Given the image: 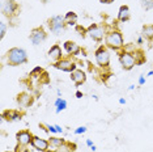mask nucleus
<instances>
[{"label":"nucleus","instance_id":"7","mask_svg":"<svg viewBox=\"0 0 153 152\" xmlns=\"http://www.w3.org/2000/svg\"><path fill=\"white\" fill-rule=\"evenodd\" d=\"M119 63L124 71H131L132 68L136 66L134 55L130 53H126V51H123V50L119 51Z\"/></svg>","mask_w":153,"mask_h":152},{"label":"nucleus","instance_id":"2","mask_svg":"<svg viewBox=\"0 0 153 152\" xmlns=\"http://www.w3.org/2000/svg\"><path fill=\"white\" fill-rule=\"evenodd\" d=\"M5 59L9 66H21L27 62V54L24 49L20 47H12L7 51Z\"/></svg>","mask_w":153,"mask_h":152},{"label":"nucleus","instance_id":"45","mask_svg":"<svg viewBox=\"0 0 153 152\" xmlns=\"http://www.w3.org/2000/svg\"><path fill=\"white\" fill-rule=\"evenodd\" d=\"M45 152H54L53 150H47V151H45Z\"/></svg>","mask_w":153,"mask_h":152},{"label":"nucleus","instance_id":"14","mask_svg":"<svg viewBox=\"0 0 153 152\" xmlns=\"http://www.w3.org/2000/svg\"><path fill=\"white\" fill-rule=\"evenodd\" d=\"M47 58L50 62H53V63H56L63 58V53H62V47L59 46V45H54V46H51V49L48 50L47 53Z\"/></svg>","mask_w":153,"mask_h":152},{"label":"nucleus","instance_id":"1","mask_svg":"<svg viewBox=\"0 0 153 152\" xmlns=\"http://www.w3.org/2000/svg\"><path fill=\"white\" fill-rule=\"evenodd\" d=\"M105 46L107 49H111L114 51H120L124 47V41H123V34L119 30L113 29L109 30L105 37Z\"/></svg>","mask_w":153,"mask_h":152},{"label":"nucleus","instance_id":"31","mask_svg":"<svg viewBox=\"0 0 153 152\" xmlns=\"http://www.w3.org/2000/svg\"><path fill=\"white\" fill-rule=\"evenodd\" d=\"M141 3L145 9H151V0H141Z\"/></svg>","mask_w":153,"mask_h":152},{"label":"nucleus","instance_id":"4","mask_svg":"<svg viewBox=\"0 0 153 152\" xmlns=\"http://www.w3.org/2000/svg\"><path fill=\"white\" fill-rule=\"evenodd\" d=\"M47 26H48V29H50L51 33L56 34V36L60 34L65 29V26H67L64 22V16L58 15V16L50 17V19L47 20Z\"/></svg>","mask_w":153,"mask_h":152},{"label":"nucleus","instance_id":"9","mask_svg":"<svg viewBox=\"0 0 153 152\" xmlns=\"http://www.w3.org/2000/svg\"><path fill=\"white\" fill-rule=\"evenodd\" d=\"M47 38V33L46 30L43 29L42 26H38V28H34V29L30 32V41H32L33 45H41L42 42H45Z\"/></svg>","mask_w":153,"mask_h":152},{"label":"nucleus","instance_id":"40","mask_svg":"<svg viewBox=\"0 0 153 152\" xmlns=\"http://www.w3.org/2000/svg\"><path fill=\"white\" fill-rule=\"evenodd\" d=\"M90 150H92V151H93V152H94V151H96V150H97V147H96V146H94V144H93V146H92V147H90Z\"/></svg>","mask_w":153,"mask_h":152},{"label":"nucleus","instance_id":"6","mask_svg":"<svg viewBox=\"0 0 153 152\" xmlns=\"http://www.w3.org/2000/svg\"><path fill=\"white\" fill-rule=\"evenodd\" d=\"M19 11H20V5L15 0H5L1 5L3 16L8 17V19H12V17L17 16L19 15Z\"/></svg>","mask_w":153,"mask_h":152},{"label":"nucleus","instance_id":"26","mask_svg":"<svg viewBox=\"0 0 153 152\" xmlns=\"http://www.w3.org/2000/svg\"><path fill=\"white\" fill-rule=\"evenodd\" d=\"M38 80H39L41 84H48V83H50V79H48V74H47L46 71H45L43 74L41 75V77L38 79Z\"/></svg>","mask_w":153,"mask_h":152},{"label":"nucleus","instance_id":"29","mask_svg":"<svg viewBox=\"0 0 153 152\" xmlns=\"http://www.w3.org/2000/svg\"><path fill=\"white\" fill-rule=\"evenodd\" d=\"M74 133L76 134V135H81V134H84V133H86V127L85 126H80V127H77Z\"/></svg>","mask_w":153,"mask_h":152},{"label":"nucleus","instance_id":"28","mask_svg":"<svg viewBox=\"0 0 153 152\" xmlns=\"http://www.w3.org/2000/svg\"><path fill=\"white\" fill-rule=\"evenodd\" d=\"M76 30H77L79 33H81L80 36H81L82 38L85 37V34H88V29H85V28H82V26H80V25H76Z\"/></svg>","mask_w":153,"mask_h":152},{"label":"nucleus","instance_id":"18","mask_svg":"<svg viewBox=\"0 0 153 152\" xmlns=\"http://www.w3.org/2000/svg\"><path fill=\"white\" fill-rule=\"evenodd\" d=\"M141 37L145 41H153V24H147L141 28Z\"/></svg>","mask_w":153,"mask_h":152},{"label":"nucleus","instance_id":"42","mask_svg":"<svg viewBox=\"0 0 153 152\" xmlns=\"http://www.w3.org/2000/svg\"><path fill=\"white\" fill-rule=\"evenodd\" d=\"M152 75H153V71H149L148 72V76H152Z\"/></svg>","mask_w":153,"mask_h":152},{"label":"nucleus","instance_id":"5","mask_svg":"<svg viewBox=\"0 0 153 152\" xmlns=\"http://www.w3.org/2000/svg\"><path fill=\"white\" fill-rule=\"evenodd\" d=\"M107 34V29L105 25H98V24H92L88 28V36L96 42H101Z\"/></svg>","mask_w":153,"mask_h":152},{"label":"nucleus","instance_id":"15","mask_svg":"<svg viewBox=\"0 0 153 152\" xmlns=\"http://www.w3.org/2000/svg\"><path fill=\"white\" fill-rule=\"evenodd\" d=\"M71 80L75 83L76 85H81L84 84V83L86 81V74L85 71L82 70H75L74 72H71Z\"/></svg>","mask_w":153,"mask_h":152},{"label":"nucleus","instance_id":"25","mask_svg":"<svg viewBox=\"0 0 153 152\" xmlns=\"http://www.w3.org/2000/svg\"><path fill=\"white\" fill-rule=\"evenodd\" d=\"M136 45L135 43H127V45H124V47H123V51H126V53H130V54H134L135 51H136Z\"/></svg>","mask_w":153,"mask_h":152},{"label":"nucleus","instance_id":"24","mask_svg":"<svg viewBox=\"0 0 153 152\" xmlns=\"http://www.w3.org/2000/svg\"><path fill=\"white\" fill-rule=\"evenodd\" d=\"M43 72H45L43 68L38 66V67H34L33 70H32V72H30V76H32L33 79H39V77H41V75H42Z\"/></svg>","mask_w":153,"mask_h":152},{"label":"nucleus","instance_id":"44","mask_svg":"<svg viewBox=\"0 0 153 152\" xmlns=\"http://www.w3.org/2000/svg\"><path fill=\"white\" fill-rule=\"evenodd\" d=\"M42 3H47V1H50V0H41Z\"/></svg>","mask_w":153,"mask_h":152},{"label":"nucleus","instance_id":"16","mask_svg":"<svg viewBox=\"0 0 153 152\" xmlns=\"http://www.w3.org/2000/svg\"><path fill=\"white\" fill-rule=\"evenodd\" d=\"M63 47L69 55H79L80 51H81V47L74 41H65L63 43Z\"/></svg>","mask_w":153,"mask_h":152},{"label":"nucleus","instance_id":"33","mask_svg":"<svg viewBox=\"0 0 153 152\" xmlns=\"http://www.w3.org/2000/svg\"><path fill=\"white\" fill-rule=\"evenodd\" d=\"M137 83H139V85H144L145 84V77H144V76H140V77H139V80H137Z\"/></svg>","mask_w":153,"mask_h":152},{"label":"nucleus","instance_id":"32","mask_svg":"<svg viewBox=\"0 0 153 152\" xmlns=\"http://www.w3.org/2000/svg\"><path fill=\"white\" fill-rule=\"evenodd\" d=\"M47 127H48V133H50V134H56V133H58V131H56V129H55V126L47 125Z\"/></svg>","mask_w":153,"mask_h":152},{"label":"nucleus","instance_id":"23","mask_svg":"<svg viewBox=\"0 0 153 152\" xmlns=\"http://www.w3.org/2000/svg\"><path fill=\"white\" fill-rule=\"evenodd\" d=\"M55 113L59 114L60 112H63V110L67 109V101H65L64 98H62V97H59L56 98V101H55Z\"/></svg>","mask_w":153,"mask_h":152},{"label":"nucleus","instance_id":"46","mask_svg":"<svg viewBox=\"0 0 153 152\" xmlns=\"http://www.w3.org/2000/svg\"><path fill=\"white\" fill-rule=\"evenodd\" d=\"M4 152H16V151H4Z\"/></svg>","mask_w":153,"mask_h":152},{"label":"nucleus","instance_id":"22","mask_svg":"<svg viewBox=\"0 0 153 152\" xmlns=\"http://www.w3.org/2000/svg\"><path fill=\"white\" fill-rule=\"evenodd\" d=\"M132 55H134L135 62H136L137 66H140V64H143V63H145V62H147V58H145L144 51L140 50V49H136V51H135Z\"/></svg>","mask_w":153,"mask_h":152},{"label":"nucleus","instance_id":"30","mask_svg":"<svg viewBox=\"0 0 153 152\" xmlns=\"http://www.w3.org/2000/svg\"><path fill=\"white\" fill-rule=\"evenodd\" d=\"M16 152H27V148L26 146H21V144H17L16 148H15Z\"/></svg>","mask_w":153,"mask_h":152},{"label":"nucleus","instance_id":"34","mask_svg":"<svg viewBox=\"0 0 153 152\" xmlns=\"http://www.w3.org/2000/svg\"><path fill=\"white\" fill-rule=\"evenodd\" d=\"M75 96H76V98H82V92L81 91H76V93H75Z\"/></svg>","mask_w":153,"mask_h":152},{"label":"nucleus","instance_id":"8","mask_svg":"<svg viewBox=\"0 0 153 152\" xmlns=\"http://www.w3.org/2000/svg\"><path fill=\"white\" fill-rule=\"evenodd\" d=\"M54 67L56 68V70H60L64 72H74L75 70H77L76 62L72 60L71 58H62L59 62L54 63Z\"/></svg>","mask_w":153,"mask_h":152},{"label":"nucleus","instance_id":"41","mask_svg":"<svg viewBox=\"0 0 153 152\" xmlns=\"http://www.w3.org/2000/svg\"><path fill=\"white\" fill-rule=\"evenodd\" d=\"M128 89H130V91H132V89H135V85H130V88H128Z\"/></svg>","mask_w":153,"mask_h":152},{"label":"nucleus","instance_id":"3","mask_svg":"<svg viewBox=\"0 0 153 152\" xmlns=\"http://www.w3.org/2000/svg\"><path fill=\"white\" fill-rule=\"evenodd\" d=\"M94 58H96V62L98 64L100 68H107L110 64V53L107 50L106 46L101 45V46L94 51Z\"/></svg>","mask_w":153,"mask_h":152},{"label":"nucleus","instance_id":"11","mask_svg":"<svg viewBox=\"0 0 153 152\" xmlns=\"http://www.w3.org/2000/svg\"><path fill=\"white\" fill-rule=\"evenodd\" d=\"M30 146L38 152H45V151L50 150V143H48V140L43 139V138H39V136H33Z\"/></svg>","mask_w":153,"mask_h":152},{"label":"nucleus","instance_id":"43","mask_svg":"<svg viewBox=\"0 0 153 152\" xmlns=\"http://www.w3.org/2000/svg\"><path fill=\"white\" fill-rule=\"evenodd\" d=\"M151 9H153V0H151Z\"/></svg>","mask_w":153,"mask_h":152},{"label":"nucleus","instance_id":"17","mask_svg":"<svg viewBox=\"0 0 153 152\" xmlns=\"http://www.w3.org/2000/svg\"><path fill=\"white\" fill-rule=\"evenodd\" d=\"M131 19V11L127 5H120L119 11H118V21L126 22Z\"/></svg>","mask_w":153,"mask_h":152},{"label":"nucleus","instance_id":"27","mask_svg":"<svg viewBox=\"0 0 153 152\" xmlns=\"http://www.w3.org/2000/svg\"><path fill=\"white\" fill-rule=\"evenodd\" d=\"M5 33H7V25H5L4 21H1L0 22V37H1V39L4 38Z\"/></svg>","mask_w":153,"mask_h":152},{"label":"nucleus","instance_id":"39","mask_svg":"<svg viewBox=\"0 0 153 152\" xmlns=\"http://www.w3.org/2000/svg\"><path fill=\"white\" fill-rule=\"evenodd\" d=\"M119 104H120V105H124V104H126V100H124V98H119Z\"/></svg>","mask_w":153,"mask_h":152},{"label":"nucleus","instance_id":"12","mask_svg":"<svg viewBox=\"0 0 153 152\" xmlns=\"http://www.w3.org/2000/svg\"><path fill=\"white\" fill-rule=\"evenodd\" d=\"M33 134L29 130H21L16 134V139H17V144H21V146H29L32 144V139H33Z\"/></svg>","mask_w":153,"mask_h":152},{"label":"nucleus","instance_id":"37","mask_svg":"<svg viewBox=\"0 0 153 152\" xmlns=\"http://www.w3.org/2000/svg\"><path fill=\"white\" fill-rule=\"evenodd\" d=\"M55 129H56V131H58L59 134H62V133H63V129H62V127L59 126V125H55Z\"/></svg>","mask_w":153,"mask_h":152},{"label":"nucleus","instance_id":"20","mask_svg":"<svg viewBox=\"0 0 153 152\" xmlns=\"http://www.w3.org/2000/svg\"><path fill=\"white\" fill-rule=\"evenodd\" d=\"M65 139H62V138H58V136H51L50 139H48V143H50V150L55 151L56 148H59L60 146H63L65 143Z\"/></svg>","mask_w":153,"mask_h":152},{"label":"nucleus","instance_id":"38","mask_svg":"<svg viewBox=\"0 0 153 152\" xmlns=\"http://www.w3.org/2000/svg\"><path fill=\"white\" fill-rule=\"evenodd\" d=\"M86 146H88V147H92V146H93V142L90 140V139H86Z\"/></svg>","mask_w":153,"mask_h":152},{"label":"nucleus","instance_id":"36","mask_svg":"<svg viewBox=\"0 0 153 152\" xmlns=\"http://www.w3.org/2000/svg\"><path fill=\"white\" fill-rule=\"evenodd\" d=\"M114 0H100V3H102V4H110V3H113Z\"/></svg>","mask_w":153,"mask_h":152},{"label":"nucleus","instance_id":"13","mask_svg":"<svg viewBox=\"0 0 153 152\" xmlns=\"http://www.w3.org/2000/svg\"><path fill=\"white\" fill-rule=\"evenodd\" d=\"M1 118L7 121V122H15L22 118V113L16 109H7L1 113Z\"/></svg>","mask_w":153,"mask_h":152},{"label":"nucleus","instance_id":"21","mask_svg":"<svg viewBox=\"0 0 153 152\" xmlns=\"http://www.w3.org/2000/svg\"><path fill=\"white\" fill-rule=\"evenodd\" d=\"M77 146L75 143H71V142H65L63 146H60L59 148H56L54 152H75Z\"/></svg>","mask_w":153,"mask_h":152},{"label":"nucleus","instance_id":"35","mask_svg":"<svg viewBox=\"0 0 153 152\" xmlns=\"http://www.w3.org/2000/svg\"><path fill=\"white\" fill-rule=\"evenodd\" d=\"M143 42H144V38H143L141 36H140V37H137V39H136V43H137V45H141Z\"/></svg>","mask_w":153,"mask_h":152},{"label":"nucleus","instance_id":"19","mask_svg":"<svg viewBox=\"0 0 153 152\" xmlns=\"http://www.w3.org/2000/svg\"><path fill=\"white\" fill-rule=\"evenodd\" d=\"M64 22L67 26H76L77 25V15L72 11L67 12L64 16Z\"/></svg>","mask_w":153,"mask_h":152},{"label":"nucleus","instance_id":"10","mask_svg":"<svg viewBox=\"0 0 153 152\" xmlns=\"http://www.w3.org/2000/svg\"><path fill=\"white\" fill-rule=\"evenodd\" d=\"M16 102L19 104L20 108L27 109L29 106H32V105H33L34 97H33L32 95H30V93H27V92H21V93H19V95H17Z\"/></svg>","mask_w":153,"mask_h":152}]
</instances>
